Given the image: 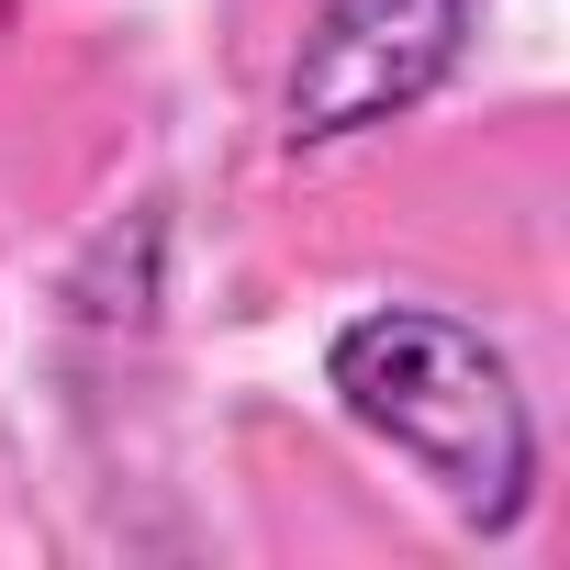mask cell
<instances>
[{
	"label": "cell",
	"instance_id": "1",
	"mask_svg": "<svg viewBox=\"0 0 570 570\" xmlns=\"http://www.w3.org/2000/svg\"><path fill=\"white\" fill-rule=\"evenodd\" d=\"M325 392L436 481V503L481 537H514L537 514V403L514 381V358L470 325V314H436V303H370L336 325L325 347Z\"/></svg>",
	"mask_w": 570,
	"mask_h": 570
},
{
	"label": "cell",
	"instance_id": "2",
	"mask_svg": "<svg viewBox=\"0 0 570 570\" xmlns=\"http://www.w3.org/2000/svg\"><path fill=\"white\" fill-rule=\"evenodd\" d=\"M459 46H470V0H314L292 79H279V146L314 157L403 124L414 101L448 90Z\"/></svg>",
	"mask_w": 570,
	"mask_h": 570
}]
</instances>
